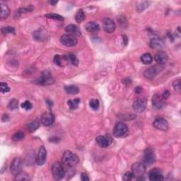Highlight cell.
<instances>
[{
	"label": "cell",
	"instance_id": "32",
	"mask_svg": "<svg viewBox=\"0 0 181 181\" xmlns=\"http://www.w3.org/2000/svg\"><path fill=\"white\" fill-rule=\"evenodd\" d=\"M45 17L48 18H51V19H54L57 21H64V18L62 16L57 14H52H52H47L45 15Z\"/></svg>",
	"mask_w": 181,
	"mask_h": 181
},
{
	"label": "cell",
	"instance_id": "4",
	"mask_svg": "<svg viewBox=\"0 0 181 181\" xmlns=\"http://www.w3.org/2000/svg\"><path fill=\"white\" fill-rule=\"evenodd\" d=\"M54 82L55 80L51 73L48 71H45L44 72H42V75L36 79L35 83L41 86H48V85L52 84Z\"/></svg>",
	"mask_w": 181,
	"mask_h": 181
},
{
	"label": "cell",
	"instance_id": "47",
	"mask_svg": "<svg viewBox=\"0 0 181 181\" xmlns=\"http://www.w3.org/2000/svg\"><path fill=\"white\" fill-rule=\"evenodd\" d=\"M122 38H123L124 44H125V45H126L127 44V42H128V40H127V36H122Z\"/></svg>",
	"mask_w": 181,
	"mask_h": 181
},
{
	"label": "cell",
	"instance_id": "14",
	"mask_svg": "<svg viewBox=\"0 0 181 181\" xmlns=\"http://www.w3.org/2000/svg\"><path fill=\"white\" fill-rule=\"evenodd\" d=\"M41 120L45 126H50L53 124L55 121V116L51 112L44 113L41 115Z\"/></svg>",
	"mask_w": 181,
	"mask_h": 181
},
{
	"label": "cell",
	"instance_id": "20",
	"mask_svg": "<svg viewBox=\"0 0 181 181\" xmlns=\"http://www.w3.org/2000/svg\"><path fill=\"white\" fill-rule=\"evenodd\" d=\"M85 28H86V30L88 32H89V33H95L100 31V26L97 23L93 22V21L87 23L86 26H85Z\"/></svg>",
	"mask_w": 181,
	"mask_h": 181
},
{
	"label": "cell",
	"instance_id": "29",
	"mask_svg": "<svg viewBox=\"0 0 181 181\" xmlns=\"http://www.w3.org/2000/svg\"><path fill=\"white\" fill-rule=\"evenodd\" d=\"M16 180H19V181H22V180H31V178L29 176L28 174H26L24 172H21L20 174H18L17 175H16Z\"/></svg>",
	"mask_w": 181,
	"mask_h": 181
},
{
	"label": "cell",
	"instance_id": "21",
	"mask_svg": "<svg viewBox=\"0 0 181 181\" xmlns=\"http://www.w3.org/2000/svg\"><path fill=\"white\" fill-rule=\"evenodd\" d=\"M150 46L154 49H162L164 47V42L161 39L152 38L150 41Z\"/></svg>",
	"mask_w": 181,
	"mask_h": 181
},
{
	"label": "cell",
	"instance_id": "7",
	"mask_svg": "<svg viewBox=\"0 0 181 181\" xmlns=\"http://www.w3.org/2000/svg\"><path fill=\"white\" fill-rule=\"evenodd\" d=\"M146 108V100L144 98H138L133 103V109L137 113H142Z\"/></svg>",
	"mask_w": 181,
	"mask_h": 181
},
{
	"label": "cell",
	"instance_id": "42",
	"mask_svg": "<svg viewBox=\"0 0 181 181\" xmlns=\"http://www.w3.org/2000/svg\"><path fill=\"white\" fill-rule=\"evenodd\" d=\"M81 180L82 181H89L90 179L86 174H85V173H82L81 175Z\"/></svg>",
	"mask_w": 181,
	"mask_h": 181
},
{
	"label": "cell",
	"instance_id": "18",
	"mask_svg": "<svg viewBox=\"0 0 181 181\" xmlns=\"http://www.w3.org/2000/svg\"><path fill=\"white\" fill-rule=\"evenodd\" d=\"M95 141L98 145L102 148H106L110 145L111 140L109 137H105V136L99 135L95 138Z\"/></svg>",
	"mask_w": 181,
	"mask_h": 181
},
{
	"label": "cell",
	"instance_id": "24",
	"mask_svg": "<svg viewBox=\"0 0 181 181\" xmlns=\"http://www.w3.org/2000/svg\"><path fill=\"white\" fill-rule=\"evenodd\" d=\"M33 38L36 41H44L47 38L46 32L43 30H38L33 33Z\"/></svg>",
	"mask_w": 181,
	"mask_h": 181
},
{
	"label": "cell",
	"instance_id": "8",
	"mask_svg": "<svg viewBox=\"0 0 181 181\" xmlns=\"http://www.w3.org/2000/svg\"><path fill=\"white\" fill-rule=\"evenodd\" d=\"M162 70V67L161 66H153L151 67L146 69L144 72V76L147 79H153L156 77V76Z\"/></svg>",
	"mask_w": 181,
	"mask_h": 181
},
{
	"label": "cell",
	"instance_id": "11",
	"mask_svg": "<svg viewBox=\"0 0 181 181\" xmlns=\"http://www.w3.org/2000/svg\"><path fill=\"white\" fill-rule=\"evenodd\" d=\"M151 102H152V105L154 108L161 109L165 106L166 100L161 96V95L156 94L153 95L152 99H151Z\"/></svg>",
	"mask_w": 181,
	"mask_h": 181
},
{
	"label": "cell",
	"instance_id": "22",
	"mask_svg": "<svg viewBox=\"0 0 181 181\" xmlns=\"http://www.w3.org/2000/svg\"><path fill=\"white\" fill-rule=\"evenodd\" d=\"M33 10V7L32 6V5H28V6H27V7L20 8V9H17L15 12L14 17H15V18H18L21 17V14H25V13L31 12Z\"/></svg>",
	"mask_w": 181,
	"mask_h": 181
},
{
	"label": "cell",
	"instance_id": "26",
	"mask_svg": "<svg viewBox=\"0 0 181 181\" xmlns=\"http://www.w3.org/2000/svg\"><path fill=\"white\" fill-rule=\"evenodd\" d=\"M40 126V122H39V120L38 119H36L35 120L33 121V122H31V123H29L28 125V126H27V128H28V130L30 132H34L36 131V130H37L38 129V127Z\"/></svg>",
	"mask_w": 181,
	"mask_h": 181
},
{
	"label": "cell",
	"instance_id": "16",
	"mask_svg": "<svg viewBox=\"0 0 181 181\" xmlns=\"http://www.w3.org/2000/svg\"><path fill=\"white\" fill-rule=\"evenodd\" d=\"M149 178L151 181H159L163 180L164 176L160 169H154L149 174Z\"/></svg>",
	"mask_w": 181,
	"mask_h": 181
},
{
	"label": "cell",
	"instance_id": "37",
	"mask_svg": "<svg viewBox=\"0 0 181 181\" xmlns=\"http://www.w3.org/2000/svg\"><path fill=\"white\" fill-rule=\"evenodd\" d=\"M21 108L25 109L26 110H29L33 108V105L32 103L28 100H26L25 102H23L22 104H21Z\"/></svg>",
	"mask_w": 181,
	"mask_h": 181
},
{
	"label": "cell",
	"instance_id": "33",
	"mask_svg": "<svg viewBox=\"0 0 181 181\" xmlns=\"http://www.w3.org/2000/svg\"><path fill=\"white\" fill-rule=\"evenodd\" d=\"M89 105H90V107L93 109V110H98L100 106L99 100L97 99H91L89 102Z\"/></svg>",
	"mask_w": 181,
	"mask_h": 181
},
{
	"label": "cell",
	"instance_id": "45",
	"mask_svg": "<svg viewBox=\"0 0 181 181\" xmlns=\"http://www.w3.org/2000/svg\"><path fill=\"white\" fill-rule=\"evenodd\" d=\"M123 83L125 85H127V86H128V85L131 84V80H130V79H124Z\"/></svg>",
	"mask_w": 181,
	"mask_h": 181
},
{
	"label": "cell",
	"instance_id": "5",
	"mask_svg": "<svg viewBox=\"0 0 181 181\" xmlns=\"http://www.w3.org/2000/svg\"><path fill=\"white\" fill-rule=\"evenodd\" d=\"M146 172L145 165L139 162H137L132 165V173L134 177L138 180L142 179V176L144 175Z\"/></svg>",
	"mask_w": 181,
	"mask_h": 181
},
{
	"label": "cell",
	"instance_id": "36",
	"mask_svg": "<svg viewBox=\"0 0 181 181\" xmlns=\"http://www.w3.org/2000/svg\"><path fill=\"white\" fill-rule=\"evenodd\" d=\"M68 57H69V60H70V62L73 65L78 66L79 60L76 57V55H74V54H70L68 56Z\"/></svg>",
	"mask_w": 181,
	"mask_h": 181
},
{
	"label": "cell",
	"instance_id": "41",
	"mask_svg": "<svg viewBox=\"0 0 181 181\" xmlns=\"http://www.w3.org/2000/svg\"><path fill=\"white\" fill-rule=\"evenodd\" d=\"M170 95H171V93H170L169 90H165V91L163 93V94H161V96L163 97L165 100H166L169 98V97L170 96Z\"/></svg>",
	"mask_w": 181,
	"mask_h": 181
},
{
	"label": "cell",
	"instance_id": "10",
	"mask_svg": "<svg viewBox=\"0 0 181 181\" xmlns=\"http://www.w3.org/2000/svg\"><path fill=\"white\" fill-rule=\"evenodd\" d=\"M22 169V162L19 158H15L11 164V173L14 175H17L21 172Z\"/></svg>",
	"mask_w": 181,
	"mask_h": 181
},
{
	"label": "cell",
	"instance_id": "38",
	"mask_svg": "<svg viewBox=\"0 0 181 181\" xmlns=\"http://www.w3.org/2000/svg\"><path fill=\"white\" fill-rule=\"evenodd\" d=\"M0 90H1V92H2V93L9 92L10 88L9 87V86H8L7 83L2 82V83L0 84Z\"/></svg>",
	"mask_w": 181,
	"mask_h": 181
},
{
	"label": "cell",
	"instance_id": "19",
	"mask_svg": "<svg viewBox=\"0 0 181 181\" xmlns=\"http://www.w3.org/2000/svg\"><path fill=\"white\" fill-rule=\"evenodd\" d=\"M65 31L68 34H71V35H73L76 37L81 36V34L80 29H79L76 25H74V24H70V25H68L67 26H66Z\"/></svg>",
	"mask_w": 181,
	"mask_h": 181
},
{
	"label": "cell",
	"instance_id": "30",
	"mask_svg": "<svg viewBox=\"0 0 181 181\" xmlns=\"http://www.w3.org/2000/svg\"><path fill=\"white\" fill-rule=\"evenodd\" d=\"M85 14L84 11L82 9H79L77 11L75 15V20L77 23H81L84 20Z\"/></svg>",
	"mask_w": 181,
	"mask_h": 181
},
{
	"label": "cell",
	"instance_id": "12",
	"mask_svg": "<svg viewBox=\"0 0 181 181\" xmlns=\"http://www.w3.org/2000/svg\"><path fill=\"white\" fill-rule=\"evenodd\" d=\"M103 27L106 33H112L115 31L116 26L114 21L109 18H105L103 20Z\"/></svg>",
	"mask_w": 181,
	"mask_h": 181
},
{
	"label": "cell",
	"instance_id": "3",
	"mask_svg": "<svg viewBox=\"0 0 181 181\" xmlns=\"http://www.w3.org/2000/svg\"><path fill=\"white\" fill-rule=\"evenodd\" d=\"M51 172L55 180L62 179L65 175V169L63 165L60 162H55L51 168Z\"/></svg>",
	"mask_w": 181,
	"mask_h": 181
},
{
	"label": "cell",
	"instance_id": "6",
	"mask_svg": "<svg viewBox=\"0 0 181 181\" xmlns=\"http://www.w3.org/2000/svg\"><path fill=\"white\" fill-rule=\"evenodd\" d=\"M60 42L66 47H73L77 44V38L76 36L71 34H65L60 37Z\"/></svg>",
	"mask_w": 181,
	"mask_h": 181
},
{
	"label": "cell",
	"instance_id": "46",
	"mask_svg": "<svg viewBox=\"0 0 181 181\" xmlns=\"http://www.w3.org/2000/svg\"><path fill=\"white\" fill-rule=\"evenodd\" d=\"M9 115H7V114H4V115H3V117H2V121L3 122H6L7 120H9Z\"/></svg>",
	"mask_w": 181,
	"mask_h": 181
},
{
	"label": "cell",
	"instance_id": "1",
	"mask_svg": "<svg viewBox=\"0 0 181 181\" xmlns=\"http://www.w3.org/2000/svg\"><path fill=\"white\" fill-rule=\"evenodd\" d=\"M62 160L63 166L70 169H74L79 162V157L70 151H66L64 153Z\"/></svg>",
	"mask_w": 181,
	"mask_h": 181
},
{
	"label": "cell",
	"instance_id": "31",
	"mask_svg": "<svg viewBox=\"0 0 181 181\" xmlns=\"http://www.w3.org/2000/svg\"><path fill=\"white\" fill-rule=\"evenodd\" d=\"M2 33L4 36H7L8 34H15V28L12 26H6L2 28Z\"/></svg>",
	"mask_w": 181,
	"mask_h": 181
},
{
	"label": "cell",
	"instance_id": "27",
	"mask_svg": "<svg viewBox=\"0 0 181 181\" xmlns=\"http://www.w3.org/2000/svg\"><path fill=\"white\" fill-rule=\"evenodd\" d=\"M152 56L149 53H145V54H144L141 57V61L144 65H149V64L152 62Z\"/></svg>",
	"mask_w": 181,
	"mask_h": 181
},
{
	"label": "cell",
	"instance_id": "13",
	"mask_svg": "<svg viewBox=\"0 0 181 181\" xmlns=\"http://www.w3.org/2000/svg\"><path fill=\"white\" fill-rule=\"evenodd\" d=\"M154 127L161 131H166L169 129V124L168 122L163 118H157L155 119L154 123Z\"/></svg>",
	"mask_w": 181,
	"mask_h": 181
},
{
	"label": "cell",
	"instance_id": "28",
	"mask_svg": "<svg viewBox=\"0 0 181 181\" xmlns=\"http://www.w3.org/2000/svg\"><path fill=\"white\" fill-rule=\"evenodd\" d=\"M79 103H80V99L79 98H75L74 100H69L67 101V105L71 110H75L78 108Z\"/></svg>",
	"mask_w": 181,
	"mask_h": 181
},
{
	"label": "cell",
	"instance_id": "15",
	"mask_svg": "<svg viewBox=\"0 0 181 181\" xmlns=\"http://www.w3.org/2000/svg\"><path fill=\"white\" fill-rule=\"evenodd\" d=\"M47 158V151L44 146H41L40 148L38 156L36 158V163L38 166H42L46 161Z\"/></svg>",
	"mask_w": 181,
	"mask_h": 181
},
{
	"label": "cell",
	"instance_id": "25",
	"mask_svg": "<svg viewBox=\"0 0 181 181\" xmlns=\"http://www.w3.org/2000/svg\"><path fill=\"white\" fill-rule=\"evenodd\" d=\"M65 92L68 94L71 95H75L77 94L79 92V89L76 86H74V85H70V86H65Z\"/></svg>",
	"mask_w": 181,
	"mask_h": 181
},
{
	"label": "cell",
	"instance_id": "48",
	"mask_svg": "<svg viewBox=\"0 0 181 181\" xmlns=\"http://www.w3.org/2000/svg\"><path fill=\"white\" fill-rule=\"evenodd\" d=\"M49 3H50V4L53 5V6H55V4H57V1H50V2H49Z\"/></svg>",
	"mask_w": 181,
	"mask_h": 181
},
{
	"label": "cell",
	"instance_id": "23",
	"mask_svg": "<svg viewBox=\"0 0 181 181\" xmlns=\"http://www.w3.org/2000/svg\"><path fill=\"white\" fill-rule=\"evenodd\" d=\"M0 8H1V10H0V18H1V20H4L9 17L10 10L9 7H7V5L2 3L0 4Z\"/></svg>",
	"mask_w": 181,
	"mask_h": 181
},
{
	"label": "cell",
	"instance_id": "44",
	"mask_svg": "<svg viewBox=\"0 0 181 181\" xmlns=\"http://www.w3.org/2000/svg\"><path fill=\"white\" fill-rule=\"evenodd\" d=\"M135 90V93H136V94H140V93H142V89L140 86L136 87Z\"/></svg>",
	"mask_w": 181,
	"mask_h": 181
},
{
	"label": "cell",
	"instance_id": "35",
	"mask_svg": "<svg viewBox=\"0 0 181 181\" xmlns=\"http://www.w3.org/2000/svg\"><path fill=\"white\" fill-rule=\"evenodd\" d=\"M23 137H24V135H23V133L21 132H18L13 135L12 139L14 140V142H18V141L23 139Z\"/></svg>",
	"mask_w": 181,
	"mask_h": 181
},
{
	"label": "cell",
	"instance_id": "34",
	"mask_svg": "<svg viewBox=\"0 0 181 181\" xmlns=\"http://www.w3.org/2000/svg\"><path fill=\"white\" fill-rule=\"evenodd\" d=\"M18 100L15 99H12L9 103V105H8V108H9L10 110H15V109L18 108Z\"/></svg>",
	"mask_w": 181,
	"mask_h": 181
},
{
	"label": "cell",
	"instance_id": "9",
	"mask_svg": "<svg viewBox=\"0 0 181 181\" xmlns=\"http://www.w3.org/2000/svg\"><path fill=\"white\" fill-rule=\"evenodd\" d=\"M156 160V157L154 155V151L151 148H147L144 151V162L147 166H151L153 164Z\"/></svg>",
	"mask_w": 181,
	"mask_h": 181
},
{
	"label": "cell",
	"instance_id": "43",
	"mask_svg": "<svg viewBox=\"0 0 181 181\" xmlns=\"http://www.w3.org/2000/svg\"><path fill=\"white\" fill-rule=\"evenodd\" d=\"M46 104H47V108H48L50 110V109L52 108V105H53V103H52V100H48L47 99L46 100Z\"/></svg>",
	"mask_w": 181,
	"mask_h": 181
},
{
	"label": "cell",
	"instance_id": "17",
	"mask_svg": "<svg viewBox=\"0 0 181 181\" xmlns=\"http://www.w3.org/2000/svg\"><path fill=\"white\" fill-rule=\"evenodd\" d=\"M154 60L159 65H165L169 60V56L164 51H159L155 55Z\"/></svg>",
	"mask_w": 181,
	"mask_h": 181
},
{
	"label": "cell",
	"instance_id": "39",
	"mask_svg": "<svg viewBox=\"0 0 181 181\" xmlns=\"http://www.w3.org/2000/svg\"><path fill=\"white\" fill-rule=\"evenodd\" d=\"M173 86H174V88L175 90H177L178 92H180L181 89L180 79H177V80L174 81V83H173Z\"/></svg>",
	"mask_w": 181,
	"mask_h": 181
},
{
	"label": "cell",
	"instance_id": "40",
	"mask_svg": "<svg viewBox=\"0 0 181 181\" xmlns=\"http://www.w3.org/2000/svg\"><path fill=\"white\" fill-rule=\"evenodd\" d=\"M134 178V175H133L132 173V172H127L125 174V175H123V178H122V179L124 180H126V181H128V180H131L132 178Z\"/></svg>",
	"mask_w": 181,
	"mask_h": 181
},
{
	"label": "cell",
	"instance_id": "2",
	"mask_svg": "<svg viewBox=\"0 0 181 181\" xmlns=\"http://www.w3.org/2000/svg\"><path fill=\"white\" fill-rule=\"evenodd\" d=\"M113 133L114 137L117 138L126 137L129 134L128 127L123 122H119L114 127Z\"/></svg>",
	"mask_w": 181,
	"mask_h": 181
}]
</instances>
